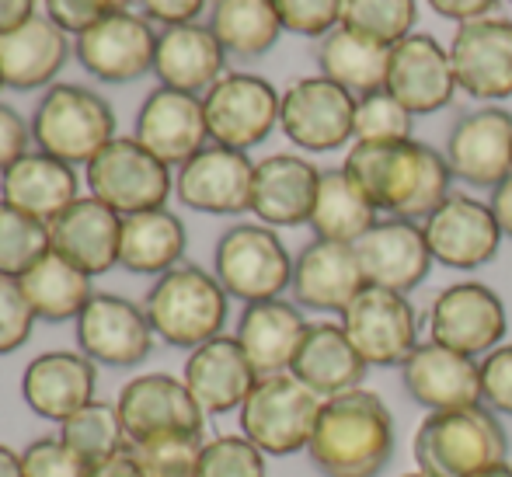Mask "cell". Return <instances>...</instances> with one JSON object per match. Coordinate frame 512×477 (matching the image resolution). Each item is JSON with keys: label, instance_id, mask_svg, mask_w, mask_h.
Returning <instances> with one entry per match:
<instances>
[{"label": "cell", "instance_id": "bcb514c9", "mask_svg": "<svg viewBox=\"0 0 512 477\" xmlns=\"http://www.w3.org/2000/svg\"><path fill=\"white\" fill-rule=\"evenodd\" d=\"M286 32L324 39L331 28L342 25V0H272Z\"/></svg>", "mask_w": 512, "mask_h": 477}, {"label": "cell", "instance_id": "d590c367", "mask_svg": "<svg viewBox=\"0 0 512 477\" xmlns=\"http://www.w3.org/2000/svg\"><path fill=\"white\" fill-rule=\"evenodd\" d=\"M18 283L25 289V300L32 303L35 317L49 324L77 321V317L84 314V307L91 303V296H95L88 272L70 265L67 258L56 255L53 248H49Z\"/></svg>", "mask_w": 512, "mask_h": 477}, {"label": "cell", "instance_id": "9c48e42d", "mask_svg": "<svg viewBox=\"0 0 512 477\" xmlns=\"http://www.w3.org/2000/svg\"><path fill=\"white\" fill-rule=\"evenodd\" d=\"M509 314L502 296L485 283H453L429 307V342H439L460 356L485 359L506 342Z\"/></svg>", "mask_w": 512, "mask_h": 477}, {"label": "cell", "instance_id": "7dc6e473", "mask_svg": "<svg viewBox=\"0 0 512 477\" xmlns=\"http://www.w3.org/2000/svg\"><path fill=\"white\" fill-rule=\"evenodd\" d=\"M21 464H25V477H88L91 467L63 443L60 436L35 439L21 450Z\"/></svg>", "mask_w": 512, "mask_h": 477}, {"label": "cell", "instance_id": "5bb4252c", "mask_svg": "<svg viewBox=\"0 0 512 477\" xmlns=\"http://www.w3.org/2000/svg\"><path fill=\"white\" fill-rule=\"evenodd\" d=\"M77 63L88 70L95 81L105 84H129L154 74L157 56V32L143 14L126 11L98 21L84 35H77Z\"/></svg>", "mask_w": 512, "mask_h": 477}, {"label": "cell", "instance_id": "f5cc1de1", "mask_svg": "<svg viewBox=\"0 0 512 477\" xmlns=\"http://www.w3.org/2000/svg\"><path fill=\"white\" fill-rule=\"evenodd\" d=\"M425 4H429L439 18H450V21H457V25H464V21L488 18V11H492L499 0H425Z\"/></svg>", "mask_w": 512, "mask_h": 477}, {"label": "cell", "instance_id": "91938a15", "mask_svg": "<svg viewBox=\"0 0 512 477\" xmlns=\"http://www.w3.org/2000/svg\"><path fill=\"white\" fill-rule=\"evenodd\" d=\"M401 477H429L425 471H408V474H401Z\"/></svg>", "mask_w": 512, "mask_h": 477}, {"label": "cell", "instance_id": "6f0895ef", "mask_svg": "<svg viewBox=\"0 0 512 477\" xmlns=\"http://www.w3.org/2000/svg\"><path fill=\"white\" fill-rule=\"evenodd\" d=\"M0 477H25V464H21V453L11 446L0 443Z\"/></svg>", "mask_w": 512, "mask_h": 477}, {"label": "cell", "instance_id": "f1b7e54d", "mask_svg": "<svg viewBox=\"0 0 512 477\" xmlns=\"http://www.w3.org/2000/svg\"><path fill=\"white\" fill-rule=\"evenodd\" d=\"M307 328L310 324L297 303L279 296V300L248 303L237 317L234 338L258 377H276V373H290Z\"/></svg>", "mask_w": 512, "mask_h": 477}, {"label": "cell", "instance_id": "9a60e30c", "mask_svg": "<svg viewBox=\"0 0 512 477\" xmlns=\"http://www.w3.org/2000/svg\"><path fill=\"white\" fill-rule=\"evenodd\" d=\"M122 429H126L129 446L143 439L168 436V432H203V408L189 394L185 380L171 373H143L133 377L115 397Z\"/></svg>", "mask_w": 512, "mask_h": 477}, {"label": "cell", "instance_id": "680465c9", "mask_svg": "<svg viewBox=\"0 0 512 477\" xmlns=\"http://www.w3.org/2000/svg\"><path fill=\"white\" fill-rule=\"evenodd\" d=\"M474 477H512V464L506 460V464H495V467H488V471H481Z\"/></svg>", "mask_w": 512, "mask_h": 477}, {"label": "cell", "instance_id": "4316f807", "mask_svg": "<svg viewBox=\"0 0 512 477\" xmlns=\"http://www.w3.org/2000/svg\"><path fill=\"white\" fill-rule=\"evenodd\" d=\"M182 380L203 408V415H230V411H241V404L248 401V394L258 383V373L251 370L237 338L220 335L189 352Z\"/></svg>", "mask_w": 512, "mask_h": 477}, {"label": "cell", "instance_id": "e0dca14e", "mask_svg": "<svg viewBox=\"0 0 512 477\" xmlns=\"http://www.w3.org/2000/svg\"><path fill=\"white\" fill-rule=\"evenodd\" d=\"M453 178L474 189H499L512 175V112L499 105L467 112L446 140Z\"/></svg>", "mask_w": 512, "mask_h": 477}, {"label": "cell", "instance_id": "681fc988", "mask_svg": "<svg viewBox=\"0 0 512 477\" xmlns=\"http://www.w3.org/2000/svg\"><path fill=\"white\" fill-rule=\"evenodd\" d=\"M481 404L512 418V342H502L481 359Z\"/></svg>", "mask_w": 512, "mask_h": 477}, {"label": "cell", "instance_id": "db71d44e", "mask_svg": "<svg viewBox=\"0 0 512 477\" xmlns=\"http://www.w3.org/2000/svg\"><path fill=\"white\" fill-rule=\"evenodd\" d=\"M88 477H147V471L140 467V460H136L133 450H122V453H115V457H108L102 464L91 467Z\"/></svg>", "mask_w": 512, "mask_h": 477}, {"label": "cell", "instance_id": "f35d334b", "mask_svg": "<svg viewBox=\"0 0 512 477\" xmlns=\"http://www.w3.org/2000/svg\"><path fill=\"white\" fill-rule=\"evenodd\" d=\"M60 439L84 460L88 467L102 464V460L115 457V453L129 450L126 429H122L119 408L108 401H91L81 411L60 422Z\"/></svg>", "mask_w": 512, "mask_h": 477}, {"label": "cell", "instance_id": "11a10c76", "mask_svg": "<svg viewBox=\"0 0 512 477\" xmlns=\"http://www.w3.org/2000/svg\"><path fill=\"white\" fill-rule=\"evenodd\" d=\"M35 18V0H0V35L14 32Z\"/></svg>", "mask_w": 512, "mask_h": 477}, {"label": "cell", "instance_id": "8fae6325", "mask_svg": "<svg viewBox=\"0 0 512 477\" xmlns=\"http://www.w3.org/2000/svg\"><path fill=\"white\" fill-rule=\"evenodd\" d=\"M279 129L310 154H328L356 136V98L328 77H300L283 91Z\"/></svg>", "mask_w": 512, "mask_h": 477}, {"label": "cell", "instance_id": "f907efd6", "mask_svg": "<svg viewBox=\"0 0 512 477\" xmlns=\"http://www.w3.org/2000/svg\"><path fill=\"white\" fill-rule=\"evenodd\" d=\"M32 122L18 112V108L0 101V175L11 164H18L25 154H32Z\"/></svg>", "mask_w": 512, "mask_h": 477}, {"label": "cell", "instance_id": "d6a6232c", "mask_svg": "<svg viewBox=\"0 0 512 477\" xmlns=\"http://www.w3.org/2000/svg\"><path fill=\"white\" fill-rule=\"evenodd\" d=\"M366 370H370V366L352 349L342 324H331V321L310 324L304 342H300L297 359H293V366H290L293 377L300 383H307L324 401L345 394V390L363 387Z\"/></svg>", "mask_w": 512, "mask_h": 477}, {"label": "cell", "instance_id": "60d3db41", "mask_svg": "<svg viewBox=\"0 0 512 477\" xmlns=\"http://www.w3.org/2000/svg\"><path fill=\"white\" fill-rule=\"evenodd\" d=\"M418 18V0H342V25L359 35L398 46Z\"/></svg>", "mask_w": 512, "mask_h": 477}, {"label": "cell", "instance_id": "ab89813d", "mask_svg": "<svg viewBox=\"0 0 512 477\" xmlns=\"http://www.w3.org/2000/svg\"><path fill=\"white\" fill-rule=\"evenodd\" d=\"M49 248V223L0 199V276L21 279Z\"/></svg>", "mask_w": 512, "mask_h": 477}, {"label": "cell", "instance_id": "e575fe53", "mask_svg": "<svg viewBox=\"0 0 512 477\" xmlns=\"http://www.w3.org/2000/svg\"><path fill=\"white\" fill-rule=\"evenodd\" d=\"M387 63H391V46L359 35L352 28L338 25L317 46V67L321 77L335 81L352 98H366L373 91L387 88Z\"/></svg>", "mask_w": 512, "mask_h": 477}, {"label": "cell", "instance_id": "277c9868", "mask_svg": "<svg viewBox=\"0 0 512 477\" xmlns=\"http://www.w3.org/2000/svg\"><path fill=\"white\" fill-rule=\"evenodd\" d=\"M227 300V289L213 272L199 269V265H175L147 289L143 314L164 345L192 352L223 335Z\"/></svg>", "mask_w": 512, "mask_h": 477}, {"label": "cell", "instance_id": "94428289", "mask_svg": "<svg viewBox=\"0 0 512 477\" xmlns=\"http://www.w3.org/2000/svg\"><path fill=\"white\" fill-rule=\"evenodd\" d=\"M0 88H4V77H0Z\"/></svg>", "mask_w": 512, "mask_h": 477}, {"label": "cell", "instance_id": "d6986e66", "mask_svg": "<svg viewBox=\"0 0 512 477\" xmlns=\"http://www.w3.org/2000/svg\"><path fill=\"white\" fill-rule=\"evenodd\" d=\"M446 49L460 91L481 101H502L512 95V21H464Z\"/></svg>", "mask_w": 512, "mask_h": 477}, {"label": "cell", "instance_id": "44dd1931", "mask_svg": "<svg viewBox=\"0 0 512 477\" xmlns=\"http://www.w3.org/2000/svg\"><path fill=\"white\" fill-rule=\"evenodd\" d=\"M366 289L363 265H359L356 244L342 241H310L293 258L290 293L297 307L321 310V314H345L349 303Z\"/></svg>", "mask_w": 512, "mask_h": 477}, {"label": "cell", "instance_id": "816d5d0a", "mask_svg": "<svg viewBox=\"0 0 512 477\" xmlns=\"http://www.w3.org/2000/svg\"><path fill=\"white\" fill-rule=\"evenodd\" d=\"M140 14L147 21H161L164 28L171 25H192L206 11L209 0H136Z\"/></svg>", "mask_w": 512, "mask_h": 477}, {"label": "cell", "instance_id": "603a6c76", "mask_svg": "<svg viewBox=\"0 0 512 477\" xmlns=\"http://www.w3.org/2000/svg\"><path fill=\"white\" fill-rule=\"evenodd\" d=\"M411 115H432L446 108L457 91L450 49L439 46L432 35L411 32L398 46H391L387 63V88Z\"/></svg>", "mask_w": 512, "mask_h": 477}, {"label": "cell", "instance_id": "3957f363", "mask_svg": "<svg viewBox=\"0 0 512 477\" xmlns=\"http://www.w3.org/2000/svg\"><path fill=\"white\" fill-rule=\"evenodd\" d=\"M411 453L418 471L429 477H474L495 464H506L509 432L485 404L432 411L418 425Z\"/></svg>", "mask_w": 512, "mask_h": 477}, {"label": "cell", "instance_id": "74e56055", "mask_svg": "<svg viewBox=\"0 0 512 477\" xmlns=\"http://www.w3.org/2000/svg\"><path fill=\"white\" fill-rule=\"evenodd\" d=\"M377 209L370 206L363 192L349 182L342 168L321 171V185H317L314 213H310V227L321 241H342L356 244L377 227Z\"/></svg>", "mask_w": 512, "mask_h": 477}, {"label": "cell", "instance_id": "52a82bcc", "mask_svg": "<svg viewBox=\"0 0 512 477\" xmlns=\"http://www.w3.org/2000/svg\"><path fill=\"white\" fill-rule=\"evenodd\" d=\"M213 276L227 296L248 303L279 300L293 283V255L265 223H237L213 248Z\"/></svg>", "mask_w": 512, "mask_h": 477}, {"label": "cell", "instance_id": "7c38bea8", "mask_svg": "<svg viewBox=\"0 0 512 477\" xmlns=\"http://www.w3.org/2000/svg\"><path fill=\"white\" fill-rule=\"evenodd\" d=\"M154 328H150L143 303H133L115 293H95L84 314L77 317V352L95 366L108 370H133L147 363L154 352Z\"/></svg>", "mask_w": 512, "mask_h": 477}, {"label": "cell", "instance_id": "7bdbcfd3", "mask_svg": "<svg viewBox=\"0 0 512 477\" xmlns=\"http://www.w3.org/2000/svg\"><path fill=\"white\" fill-rule=\"evenodd\" d=\"M356 143H398L411 140V112L391 91H373L356 98Z\"/></svg>", "mask_w": 512, "mask_h": 477}, {"label": "cell", "instance_id": "ee69618b", "mask_svg": "<svg viewBox=\"0 0 512 477\" xmlns=\"http://www.w3.org/2000/svg\"><path fill=\"white\" fill-rule=\"evenodd\" d=\"M199 477H265V453L244 436H216L203 446Z\"/></svg>", "mask_w": 512, "mask_h": 477}, {"label": "cell", "instance_id": "8992f818", "mask_svg": "<svg viewBox=\"0 0 512 477\" xmlns=\"http://www.w3.org/2000/svg\"><path fill=\"white\" fill-rule=\"evenodd\" d=\"M324 397L314 394L293 373L258 377L255 390L241 404V436L251 439L265 457H293L304 453L321 418Z\"/></svg>", "mask_w": 512, "mask_h": 477}, {"label": "cell", "instance_id": "b9f144b4", "mask_svg": "<svg viewBox=\"0 0 512 477\" xmlns=\"http://www.w3.org/2000/svg\"><path fill=\"white\" fill-rule=\"evenodd\" d=\"M203 432H168L129 446L147 477H199Z\"/></svg>", "mask_w": 512, "mask_h": 477}, {"label": "cell", "instance_id": "ac0fdd59", "mask_svg": "<svg viewBox=\"0 0 512 477\" xmlns=\"http://www.w3.org/2000/svg\"><path fill=\"white\" fill-rule=\"evenodd\" d=\"M422 230L432 258L446 269H481L499 255L502 244V230L495 223L492 206L457 192L422 223Z\"/></svg>", "mask_w": 512, "mask_h": 477}, {"label": "cell", "instance_id": "4dcf8cb0", "mask_svg": "<svg viewBox=\"0 0 512 477\" xmlns=\"http://www.w3.org/2000/svg\"><path fill=\"white\" fill-rule=\"evenodd\" d=\"M70 56V35L46 14H35L14 32L0 35V77L11 91L53 88Z\"/></svg>", "mask_w": 512, "mask_h": 477}, {"label": "cell", "instance_id": "1f68e13d", "mask_svg": "<svg viewBox=\"0 0 512 477\" xmlns=\"http://www.w3.org/2000/svg\"><path fill=\"white\" fill-rule=\"evenodd\" d=\"M0 199L42 223H53L70 202L81 199L77 168L32 150L0 175Z\"/></svg>", "mask_w": 512, "mask_h": 477}, {"label": "cell", "instance_id": "836d02e7", "mask_svg": "<svg viewBox=\"0 0 512 477\" xmlns=\"http://www.w3.org/2000/svg\"><path fill=\"white\" fill-rule=\"evenodd\" d=\"M185 223L164 209L122 216V244H119V269L133 276H164L185 258Z\"/></svg>", "mask_w": 512, "mask_h": 477}, {"label": "cell", "instance_id": "2e32d148", "mask_svg": "<svg viewBox=\"0 0 512 477\" xmlns=\"http://www.w3.org/2000/svg\"><path fill=\"white\" fill-rule=\"evenodd\" d=\"M251 185H255V161L241 150L216 143L199 150L175 175L178 202L209 216L251 213Z\"/></svg>", "mask_w": 512, "mask_h": 477}, {"label": "cell", "instance_id": "d4e9b609", "mask_svg": "<svg viewBox=\"0 0 512 477\" xmlns=\"http://www.w3.org/2000/svg\"><path fill=\"white\" fill-rule=\"evenodd\" d=\"M49 244L91 279L105 276L119 265L122 216L95 195H81L49 223Z\"/></svg>", "mask_w": 512, "mask_h": 477}, {"label": "cell", "instance_id": "7a4b0ae2", "mask_svg": "<svg viewBox=\"0 0 512 477\" xmlns=\"http://www.w3.org/2000/svg\"><path fill=\"white\" fill-rule=\"evenodd\" d=\"M324 477H380L394 457V418L384 397L366 387L328 397L307 446Z\"/></svg>", "mask_w": 512, "mask_h": 477}, {"label": "cell", "instance_id": "484cf974", "mask_svg": "<svg viewBox=\"0 0 512 477\" xmlns=\"http://www.w3.org/2000/svg\"><path fill=\"white\" fill-rule=\"evenodd\" d=\"M98 366L84 352H42L21 373V397L46 422H67L74 411L95 401Z\"/></svg>", "mask_w": 512, "mask_h": 477}, {"label": "cell", "instance_id": "7402d4cb", "mask_svg": "<svg viewBox=\"0 0 512 477\" xmlns=\"http://www.w3.org/2000/svg\"><path fill=\"white\" fill-rule=\"evenodd\" d=\"M408 397L425 411H457L481 404V363L439 342H418L401 363Z\"/></svg>", "mask_w": 512, "mask_h": 477}, {"label": "cell", "instance_id": "ffe728a7", "mask_svg": "<svg viewBox=\"0 0 512 477\" xmlns=\"http://www.w3.org/2000/svg\"><path fill=\"white\" fill-rule=\"evenodd\" d=\"M133 136L157 157V161H164L168 168H182L199 150L209 147L203 98L157 84V88L143 98L140 112H136Z\"/></svg>", "mask_w": 512, "mask_h": 477}, {"label": "cell", "instance_id": "f6af8a7d", "mask_svg": "<svg viewBox=\"0 0 512 477\" xmlns=\"http://www.w3.org/2000/svg\"><path fill=\"white\" fill-rule=\"evenodd\" d=\"M35 321L39 317H35L32 303L25 300V289L18 279L0 276V356L18 352L32 338Z\"/></svg>", "mask_w": 512, "mask_h": 477}, {"label": "cell", "instance_id": "cb8c5ba5", "mask_svg": "<svg viewBox=\"0 0 512 477\" xmlns=\"http://www.w3.org/2000/svg\"><path fill=\"white\" fill-rule=\"evenodd\" d=\"M356 255L363 265L366 286L391 289V293H411L425 283L432 269V251L425 244V230L411 220H380L366 237L356 241Z\"/></svg>", "mask_w": 512, "mask_h": 477}, {"label": "cell", "instance_id": "ba28073f", "mask_svg": "<svg viewBox=\"0 0 512 477\" xmlns=\"http://www.w3.org/2000/svg\"><path fill=\"white\" fill-rule=\"evenodd\" d=\"M84 185L88 195H95L119 216H133L164 209L168 195L175 192V175L136 136H115L84 168Z\"/></svg>", "mask_w": 512, "mask_h": 477}, {"label": "cell", "instance_id": "9f6ffc18", "mask_svg": "<svg viewBox=\"0 0 512 477\" xmlns=\"http://www.w3.org/2000/svg\"><path fill=\"white\" fill-rule=\"evenodd\" d=\"M488 206H492L502 237H512V175L499 185V189H492V202H488Z\"/></svg>", "mask_w": 512, "mask_h": 477}, {"label": "cell", "instance_id": "c3c4849f", "mask_svg": "<svg viewBox=\"0 0 512 477\" xmlns=\"http://www.w3.org/2000/svg\"><path fill=\"white\" fill-rule=\"evenodd\" d=\"M42 4H46V18H53L63 32L77 39L88 28H95L98 21L126 11L129 0H42Z\"/></svg>", "mask_w": 512, "mask_h": 477}, {"label": "cell", "instance_id": "6da1fadb", "mask_svg": "<svg viewBox=\"0 0 512 477\" xmlns=\"http://www.w3.org/2000/svg\"><path fill=\"white\" fill-rule=\"evenodd\" d=\"M342 171L377 213H394L398 220L411 223L429 220L453 195V171L446 154L418 140L352 143Z\"/></svg>", "mask_w": 512, "mask_h": 477}, {"label": "cell", "instance_id": "5b68a950", "mask_svg": "<svg viewBox=\"0 0 512 477\" xmlns=\"http://www.w3.org/2000/svg\"><path fill=\"white\" fill-rule=\"evenodd\" d=\"M28 122H32L35 147L56 161L70 164V168H77V164L88 168L115 140L112 105L98 91L81 88V84L46 88Z\"/></svg>", "mask_w": 512, "mask_h": 477}, {"label": "cell", "instance_id": "4fadbf2b", "mask_svg": "<svg viewBox=\"0 0 512 477\" xmlns=\"http://www.w3.org/2000/svg\"><path fill=\"white\" fill-rule=\"evenodd\" d=\"M342 331L366 366H401L418 345V317L405 293L366 286L342 314Z\"/></svg>", "mask_w": 512, "mask_h": 477}, {"label": "cell", "instance_id": "f546056e", "mask_svg": "<svg viewBox=\"0 0 512 477\" xmlns=\"http://www.w3.org/2000/svg\"><path fill=\"white\" fill-rule=\"evenodd\" d=\"M223 63H227V53L209 25H199V21L171 25L157 35L154 77L161 81V88L203 98L223 77Z\"/></svg>", "mask_w": 512, "mask_h": 477}, {"label": "cell", "instance_id": "8d00e7d4", "mask_svg": "<svg viewBox=\"0 0 512 477\" xmlns=\"http://www.w3.org/2000/svg\"><path fill=\"white\" fill-rule=\"evenodd\" d=\"M209 28L220 39L223 53L237 60H258L283 35V21L272 0H213Z\"/></svg>", "mask_w": 512, "mask_h": 477}, {"label": "cell", "instance_id": "83f0119b", "mask_svg": "<svg viewBox=\"0 0 512 477\" xmlns=\"http://www.w3.org/2000/svg\"><path fill=\"white\" fill-rule=\"evenodd\" d=\"M321 185V171L297 154H272L255 164L251 213L265 227H304L310 223Z\"/></svg>", "mask_w": 512, "mask_h": 477}, {"label": "cell", "instance_id": "30bf717a", "mask_svg": "<svg viewBox=\"0 0 512 477\" xmlns=\"http://www.w3.org/2000/svg\"><path fill=\"white\" fill-rule=\"evenodd\" d=\"M283 95L258 74H223L203 95L209 143L248 154L279 126Z\"/></svg>", "mask_w": 512, "mask_h": 477}]
</instances>
